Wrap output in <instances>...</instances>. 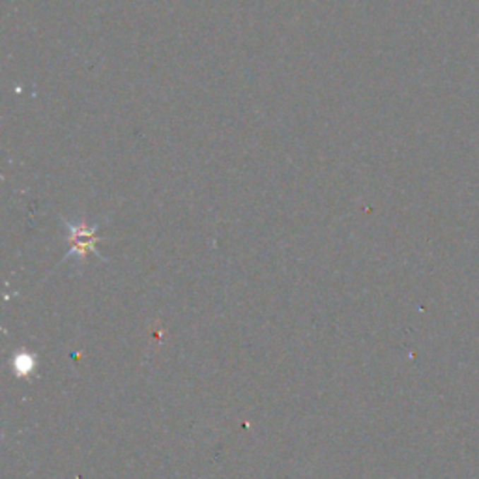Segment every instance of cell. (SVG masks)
Instances as JSON below:
<instances>
[{
    "mask_svg": "<svg viewBox=\"0 0 479 479\" xmlns=\"http://www.w3.org/2000/svg\"><path fill=\"white\" fill-rule=\"evenodd\" d=\"M66 227H68L69 245H71L68 256H77L79 261H85L86 255L94 253L100 259H103L96 247L97 240H100V236H97V225L69 223V221H66Z\"/></svg>",
    "mask_w": 479,
    "mask_h": 479,
    "instance_id": "6da1fadb",
    "label": "cell"
}]
</instances>
